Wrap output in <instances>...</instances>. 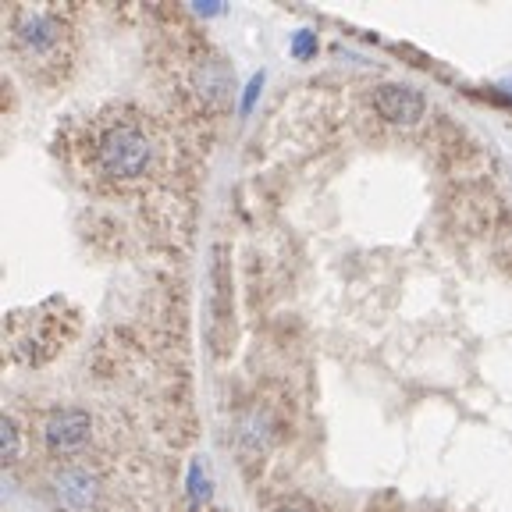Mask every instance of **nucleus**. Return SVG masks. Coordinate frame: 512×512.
I'll return each mask as SVG.
<instances>
[{
	"instance_id": "nucleus-1",
	"label": "nucleus",
	"mask_w": 512,
	"mask_h": 512,
	"mask_svg": "<svg viewBox=\"0 0 512 512\" xmlns=\"http://www.w3.org/2000/svg\"><path fill=\"white\" fill-rule=\"evenodd\" d=\"M96 160H100L104 175H111V178H139L153 160L150 139L128 125L111 128V132L100 139V146H96Z\"/></svg>"
},
{
	"instance_id": "nucleus-2",
	"label": "nucleus",
	"mask_w": 512,
	"mask_h": 512,
	"mask_svg": "<svg viewBox=\"0 0 512 512\" xmlns=\"http://www.w3.org/2000/svg\"><path fill=\"white\" fill-rule=\"evenodd\" d=\"M64 40V25L50 11H22L15 18V47L29 61H50L57 57Z\"/></svg>"
},
{
	"instance_id": "nucleus-3",
	"label": "nucleus",
	"mask_w": 512,
	"mask_h": 512,
	"mask_svg": "<svg viewBox=\"0 0 512 512\" xmlns=\"http://www.w3.org/2000/svg\"><path fill=\"white\" fill-rule=\"evenodd\" d=\"M232 338V274L224 264V253L214 249V264H210V342L221 352Z\"/></svg>"
},
{
	"instance_id": "nucleus-4",
	"label": "nucleus",
	"mask_w": 512,
	"mask_h": 512,
	"mask_svg": "<svg viewBox=\"0 0 512 512\" xmlns=\"http://www.w3.org/2000/svg\"><path fill=\"white\" fill-rule=\"evenodd\" d=\"M374 107L384 121H392V125H413V121L424 118L427 104L424 96L416 93L413 86L406 82H384V86L374 89Z\"/></svg>"
},
{
	"instance_id": "nucleus-5",
	"label": "nucleus",
	"mask_w": 512,
	"mask_h": 512,
	"mask_svg": "<svg viewBox=\"0 0 512 512\" xmlns=\"http://www.w3.org/2000/svg\"><path fill=\"white\" fill-rule=\"evenodd\" d=\"M54 491L57 502L68 512H93L96 502H100V480L93 477L82 466H68L54 477Z\"/></svg>"
},
{
	"instance_id": "nucleus-6",
	"label": "nucleus",
	"mask_w": 512,
	"mask_h": 512,
	"mask_svg": "<svg viewBox=\"0 0 512 512\" xmlns=\"http://www.w3.org/2000/svg\"><path fill=\"white\" fill-rule=\"evenodd\" d=\"M89 427H93L89 413H82V409H57L43 424V438L54 452H72V448H82L89 441Z\"/></svg>"
},
{
	"instance_id": "nucleus-7",
	"label": "nucleus",
	"mask_w": 512,
	"mask_h": 512,
	"mask_svg": "<svg viewBox=\"0 0 512 512\" xmlns=\"http://www.w3.org/2000/svg\"><path fill=\"white\" fill-rule=\"evenodd\" d=\"M228 86H232V79H228V68H224L221 57H210V61L200 64V72H196V89H200L203 100L221 104Z\"/></svg>"
},
{
	"instance_id": "nucleus-8",
	"label": "nucleus",
	"mask_w": 512,
	"mask_h": 512,
	"mask_svg": "<svg viewBox=\"0 0 512 512\" xmlns=\"http://www.w3.org/2000/svg\"><path fill=\"white\" fill-rule=\"evenodd\" d=\"M0 452H4V463H15L18 459V427L15 420H0Z\"/></svg>"
},
{
	"instance_id": "nucleus-9",
	"label": "nucleus",
	"mask_w": 512,
	"mask_h": 512,
	"mask_svg": "<svg viewBox=\"0 0 512 512\" xmlns=\"http://www.w3.org/2000/svg\"><path fill=\"white\" fill-rule=\"evenodd\" d=\"M292 54H296V57H310V54H317V36H313L310 29L296 32V40H292Z\"/></svg>"
},
{
	"instance_id": "nucleus-10",
	"label": "nucleus",
	"mask_w": 512,
	"mask_h": 512,
	"mask_svg": "<svg viewBox=\"0 0 512 512\" xmlns=\"http://www.w3.org/2000/svg\"><path fill=\"white\" fill-rule=\"evenodd\" d=\"M189 484H192V498H196V502H203V498L210 495L207 477H203V473H200V463H196V466H192V470H189Z\"/></svg>"
},
{
	"instance_id": "nucleus-11",
	"label": "nucleus",
	"mask_w": 512,
	"mask_h": 512,
	"mask_svg": "<svg viewBox=\"0 0 512 512\" xmlns=\"http://www.w3.org/2000/svg\"><path fill=\"white\" fill-rule=\"evenodd\" d=\"M260 86H264V75H253V79H249V86H246V100H242V111H249V107H253L256 93H260Z\"/></svg>"
},
{
	"instance_id": "nucleus-12",
	"label": "nucleus",
	"mask_w": 512,
	"mask_h": 512,
	"mask_svg": "<svg viewBox=\"0 0 512 512\" xmlns=\"http://www.w3.org/2000/svg\"><path fill=\"white\" fill-rule=\"evenodd\" d=\"M278 512H296V509H278Z\"/></svg>"
}]
</instances>
